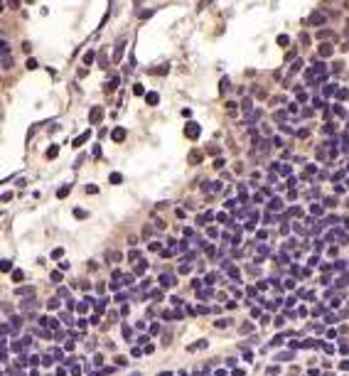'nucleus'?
<instances>
[{
  "mask_svg": "<svg viewBox=\"0 0 349 376\" xmlns=\"http://www.w3.org/2000/svg\"><path fill=\"white\" fill-rule=\"evenodd\" d=\"M123 138H125V130H123V128H116V130H113V140L118 143V140H123Z\"/></svg>",
  "mask_w": 349,
  "mask_h": 376,
  "instance_id": "nucleus-5",
  "label": "nucleus"
},
{
  "mask_svg": "<svg viewBox=\"0 0 349 376\" xmlns=\"http://www.w3.org/2000/svg\"><path fill=\"white\" fill-rule=\"evenodd\" d=\"M327 22V15L325 12H312L310 17H307V25H312V27H320V25H325Z\"/></svg>",
  "mask_w": 349,
  "mask_h": 376,
  "instance_id": "nucleus-2",
  "label": "nucleus"
},
{
  "mask_svg": "<svg viewBox=\"0 0 349 376\" xmlns=\"http://www.w3.org/2000/svg\"><path fill=\"white\" fill-rule=\"evenodd\" d=\"M91 62H94V52H91V49H89V52L84 54V64H91Z\"/></svg>",
  "mask_w": 349,
  "mask_h": 376,
  "instance_id": "nucleus-9",
  "label": "nucleus"
},
{
  "mask_svg": "<svg viewBox=\"0 0 349 376\" xmlns=\"http://www.w3.org/2000/svg\"><path fill=\"white\" fill-rule=\"evenodd\" d=\"M305 79L307 81H315V79H327V66L325 64H315L312 69L305 71Z\"/></svg>",
  "mask_w": 349,
  "mask_h": 376,
  "instance_id": "nucleus-1",
  "label": "nucleus"
},
{
  "mask_svg": "<svg viewBox=\"0 0 349 376\" xmlns=\"http://www.w3.org/2000/svg\"><path fill=\"white\" fill-rule=\"evenodd\" d=\"M320 54H322V57H329V54H332V47H329V44H322V47H320Z\"/></svg>",
  "mask_w": 349,
  "mask_h": 376,
  "instance_id": "nucleus-7",
  "label": "nucleus"
},
{
  "mask_svg": "<svg viewBox=\"0 0 349 376\" xmlns=\"http://www.w3.org/2000/svg\"><path fill=\"white\" fill-rule=\"evenodd\" d=\"M91 118L99 121V118H101V108H94V111H91Z\"/></svg>",
  "mask_w": 349,
  "mask_h": 376,
  "instance_id": "nucleus-11",
  "label": "nucleus"
},
{
  "mask_svg": "<svg viewBox=\"0 0 349 376\" xmlns=\"http://www.w3.org/2000/svg\"><path fill=\"white\" fill-rule=\"evenodd\" d=\"M278 44H280V47H288V44H290V40H288L285 34H280V37H278Z\"/></svg>",
  "mask_w": 349,
  "mask_h": 376,
  "instance_id": "nucleus-10",
  "label": "nucleus"
},
{
  "mask_svg": "<svg viewBox=\"0 0 349 376\" xmlns=\"http://www.w3.org/2000/svg\"><path fill=\"white\" fill-rule=\"evenodd\" d=\"M123 44H125V40H118V44H116V52H113V62H121V54H123Z\"/></svg>",
  "mask_w": 349,
  "mask_h": 376,
  "instance_id": "nucleus-4",
  "label": "nucleus"
},
{
  "mask_svg": "<svg viewBox=\"0 0 349 376\" xmlns=\"http://www.w3.org/2000/svg\"><path fill=\"white\" fill-rule=\"evenodd\" d=\"M145 101H148L150 106H157V93H148V96H145Z\"/></svg>",
  "mask_w": 349,
  "mask_h": 376,
  "instance_id": "nucleus-8",
  "label": "nucleus"
},
{
  "mask_svg": "<svg viewBox=\"0 0 349 376\" xmlns=\"http://www.w3.org/2000/svg\"><path fill=\"white\" fill-rule=\"evenodd\" d=\"M185 133H187L189 138H197V135H199V125H197V123H189V125L185 128Z\"/></svg>",
  "mask_w": 349,
  "mask_h": 376,
  "instance_id": "nucleus-3",
  "label": "nucleus"
},
{
  "mask_svg": "<svg viewBox=\"0 0 349 376\" xmlns=\"http://www.w3.org/2000/svg\"><path fill=\"white\" fill-rule=\"evenodd\" d=\"M12 66V57H8V52L3 54V69H10Z\"/></svg>",
  "mask_w": 349,
  "mask_h": 376,
  "instance_id": "nucleus-6",
  "label": "nucleus"
}]
</instances>
